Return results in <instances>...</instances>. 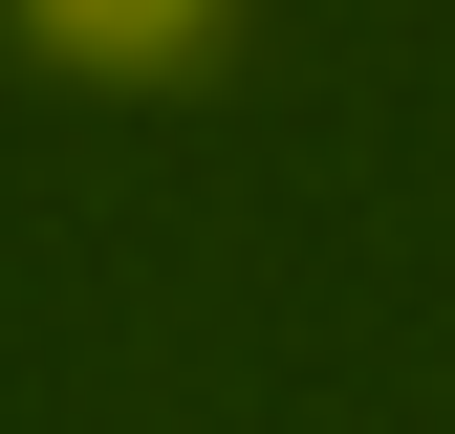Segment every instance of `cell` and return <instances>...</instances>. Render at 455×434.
I'll use <instances>...</instances> for the list:
<instances>
[{"mask_svg": "<svg viewBox=\"0 0 455 434\" xmlns=\"http://www.w3.org/2000/svg\"><path fill=\"white\" fill-rule=\"evenodd\" d=\"M66 66H108V87H174V66H217V22L239 0H22Z\"/></svg>", "mask_w": 455, "mask_h": 434, "instance_id": "6da1fadb", "label": "cell"}]
</instances>
